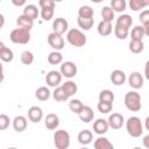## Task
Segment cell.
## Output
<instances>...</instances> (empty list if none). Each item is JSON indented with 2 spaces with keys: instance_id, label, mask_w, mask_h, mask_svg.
<instances>
[{
  "instance_id": "1",
  "label": "cell",
  "mask_w": 149,
  "mask_h": 149,
  "mask_svg": "<svg viewBox=\"0 0 149 149\" xmlns=\"http://www.w3.org/2000/svg\"><path fill=\"white\" fill-rule=\"evenodd\" d=\"M141 95L136 91H129L125 95V106L130 112H139L142 108Z\"/></svg>"
},
{
  "instance_id": "2",
  "label": "cell",
  "mask_w": 149,
  "mask_h": 149,
  "mask_svg": "<svg viewBox=\"0 0 149 149\" xmlns=\"http://www.w3.org/2000/svg\"><path fill=\"white\" fill-rule=\"evenodd\" d=\"M126 129L132 137H140L143 133V126L140 118L137 116L128 118V120L126 121Z\"/></svg>"
},
{
  "instance_id": "3",
  "label": "cell",
  "mask_w": 149,
  "mask_h": 149,
  "mask_svg": "<svg viewBox=\"0 0 149 149\" xmlns=\"http://www.w3.org/2000/svg\"><path fill=\"white\" fill-rule=\"evenodd\" d=\"M66 40L71 45L77 47V48L84 47L86 44L85 34L83 31H80L79 29H77V28H72L66 33Z\"/></svg>"
},
{
  "instance_id": "4",
  "label": "cell",
  "mask_w": 149,
  "mask_h": 149,
  "mask_svg": "<svg viewBox=\"0 0 149 149\" xmlns=\"http://www.w3.org/2000/svg\"><path fill=\"white\" fill-rule=\"evenodd\" d=\"M54 144L56 149H68L70 146V134L64 129H58L54 134Z\"/></svg>"
},
{
  "instance_id": "5",
  "label": "cell",
  "mask_w": 149,
  "mask_h": 149,
  "mask_svg": "<svg viewBox=\"0 0 149 149\" xmlns=\"http://www.w3.org/2000/svg\"><path fill=\"white\" fill-rule=\"evenodd\" d=\"M9 40L15 44H27L30 41V31L15 28L9 34Z\"/></svg>"
},
{
  "instance_id": "6",
  "label": "cell",
  "mask_w": 149,
  "mask_h": 149,
  "mask_svg": "<svg viewBox=\"0 0 149 149\" xmlns=\"http://www.w3.org/2000/svg\"><path fill=\"white\" fill-rule=\"evenodd\" d=\"M47 40H48L49 45H50L55 51L62 50V49L64 48V45H65V41H64L63 36H62V35H58V34H56V33H54V31L48 35Z\"/></svg>"
},
{
  "instance_id": "7",
  "label": "cell",
  "mask_w": 149,
  "mask_h": 149,
  "mask_svg": "<svg viewBox=\"0 0 149 149\" xmlns=\"http://www.w3.org/2000/svg\"><path fill=\"white\" fill-rule=\"evenodd\" d=\"M59 72L62 73L63 77L73 78V77L77 74V65H76L73 62H70V61L64 62V63H62V65H61Z\"/></svg>"
},
{
  "instance_id": "8",
  "label": "cell",
  "mask_w": 149,
  "mask_h": 149,
  "mask_svg": "<svg viewBox=\"0 0 149 149\" xmlns=\"http://www.w3.org/2000/svg\"><path fill=\"white\" fill-rule=\"evenodd\" d=\"M62 78H63V76H62V73H61L59 71L51 70V71H49V72L47 73V76H45V83H47L49 86L56 88V87H58V85L62 83Z\"/></svg>"
},
{
  "instance_id": "9",
  "label": "cell",
  "mask_w": 149,
  "mask_h": 149,
  "mask_svg": "<svg viewBox=\"0 0 149 149\" xmlns=\"http://www.w3.org/2000/svg\"><path fill=\"white\" fill-rule=\"evenodd\" d=\"M68 28H69V23L64 17H57L52 22V31L58 35H63L68 33L69 31Z\"/></svg>"
},
{
  "instance_id": "10",
  "label": "cell",
  "mask_w": 149,
  "mask_h": 149,
  "mask_svg": "<svg viewBox=\"0 0 149 149\" xmlns=\"http://www.w3.org/2000/svg\"><path fill=\"white\" fill-rule=\"evenodd\" d=\"M107 122L112 129H120L125 123V119H123V115L120 113H112L108 116Z\"/></svg>"
},
{
  "instance_id": "11",
  "label": "cell",
  "mask_w": 149,
  "mask_h": 149,
  "mask_svg": "<svg viewBox=\"0 0 149 149\" xmlns=\"http://www.w3.org/2000/svg\"><path fill=\"white\" fill-rule=\"evenodd\" d=\"M143 81H144L143 76L140 72H137V71L132 72L129 74V77H128V84H129V86L133 87V88H135V90L141 88L143 86Z\"/></svg>"
},
{
  "instance_id": "12",
  "label": "cell",
  "mask_w": 149,
  "mask_h": 149,
  "mask_svg": "<svg viewBox=\"0 0 149 149\" xmlns=\"http://www.w3.org/2000/svg\"><path fill=\"white\" fill-rule=\"evenodd\" d=\"M43 118V112L42 108L38 106H31L28 109V119L34 122V123H38Z\"/></svg>"
},
{
  "instance_id": "13",
  "label": "cell",
  "mask_w": 149,
  "mask_h": 149,
  "mask_svg": "<svg viewBox=\"0 0 149 149\" xmlns=\"http://www.w3.org/2000/svg\"><path fill=\"white\" fill-rule=\"evenodd\" d=\"M109 126H108V122L107 120L105 119H97L94 122H93V132L98 135H104L107 133Z\"/></svg>"
},
{
  "instance_id": "14",
  "label": "cell",
  "mask_w": 149,
  "mask_h": 149,
  "mask_svg": "<svg viewBox=\"0 0 149 149\" xmlns=\"http://www.w3.org/2000/svg\"><path fill=\"white\" fill-rule=\"evenodd\" d=\"M126 80H127L126 73L122 70H114V71H112V73H111V81L115 86L123 85L126 83Z\"/></svg>"
},
{
  "instance_id": "15",
  "label": "cell",
  "mask_w": 149,
  "mask_h": 149,
  "mask_svg": "<svg viewBox=\"0 0 149 149\" xmlns=\"http://www.w3.org/2000/svg\"><path fill=\"white\" fill-rule=\"evenodd\" d=\"M16 24H17V28H21V29H24V30H28L30 31L33 26H34V21L31 19H29L28 16L26 15H20L17 16L16 19Z\"/></svg>"
},
{
  "instance_id": "16",
  "label": "cell",
  "mask_w": 149,
  "mask_h": 149,
  "mask_svg": "<svg viewBox=\"0 0 149 149\" xmlns=\"http://www.w3.org/2000/svg\"><path fill=\"white\" fill-rule=\"evenodd\" d=\"M44 125H45V127H47L48 129H50V130L56 129V128L59 126V118H58V115L55 114V113H49V114H47V116H45V119H44Z\"/></svg>"
},
{
  "instance_id": "17",
  "label": "cell",
  "mask_w": 149,
  "mask_h": 149,
  "mask_svg": "<svg viewBox=\"0 0 149 149\" xmlns=\"http://www.w3.org/2000/svg\"><path fill=\"white\" fill-rule=\"evenodd\" d=\"M27 125H28L27 119H26L23 115H17V116H15L14 120H13V128H14V130L17 132V133H21V132L26 130Z\"/></svg>"
},
{
  "instance_id": "18",
  "label": "cell",
  "mask_w": 149,
  "mask_h": 149,
  "mask_svg": "<svg viewBox=\"0 0 149 149\" xmlns=\"http://www.w3.org/2000/svg\"><path fill=\"white\" fill-rule=\"evenodd\" d=\"M132 24H133V17L128 14L120 15L116 19V23H115L116 27H121V28H125V29H128V30L132 27Z\"/></svg>"
},
{
  "instance_id": "19",
  "label": "cell",
  "mask_w": 149,
  "mask_h": 149,
  "mask_svg": "<svg viewBox=\"0 0 149 149\" xmlns=\"http://www.w3.org/2000/svg\"><path fill=\"white\" fill-rule=\"evenodd\" d=\"M77 139H78V142H79L80 144L87 146V144H90V143L92 142V140H93V134H92V132L88 130V129H83V130L79 132Z\"/></svg>"
},
{
  "instance_id": "20",
  "label": "cell",
  "mask_w": 149,
  "mask_h": 149,
  "mask_svg": "<svg viewBox=\"0 0 149 149\" xmlns=\"http://www.w3.org/2000/svg\"><path fill=\"white\" fill-rule=\"evenodd\" d=\"M78 116H79V119H80L83 122L88 123V122H91V121L93 120V118H94V112H93V109H92L90 106H84L83 109L80 111V113L78 114Z\"/></svg>"
},
{
  "instance_id": "21",
  "label": "cell",
  "mask_w": 149,
  "mask_h": 149,
  "mask_svg": "<svg viewBox=\"0 0 149 149\" xmlns=\"http://www.w3.org/2000/svg\"><path fill=\"white\" fill-rule=\"evenodd\" d=\"M0 58L2 62H12L14 58V54L13 51L7 48L3 42H0Z\"/></svg>"
},
{
  "instance_id": "22",
  "label": "cell",
  "mask_w": 149,
  "mask_h": 149,
  "mask_svg": "<svg viewBox=\"0 0 149 149\" xmlns=\"http://www.w3.org/2000/svg\"><path fill=\"white\" fill-rule=\"evenodd\" d=\"M112 29H113L112 22H107V21H104V20H101V21L99 22L98 28H97L98 34H99L100 36H108V35L112 33Z\"/></svg>"
},
{
  "instance_id": "23",
  "label": "cell",
  "mask_w": 149,
  "mask_h": 149,
  "mask_svg": "<svg viewBox=\"0 0 149 149\" xmlns=\"http://www.w3.org/2000/svg\"><path fill=\"white\" fill-rule=\"evenodd\" d=\"M93 146H94V149H114L113 143L108 139H106L104 136L98 137L94 141V144Z\"/></svg>"
},
{
  "instance_id": "24",
  "label": "cell",
  "mask_w": 149,
  "mask_h": 149,
  "mask_svg": "<svg viewBox=\"0 0 149 149\" xmlns=\"http://www.w3.org/2000/svg\"><path fill=\"white\" fill-rule=\"evenodd\" d=\"M144 36H146V33H144L143 26H135L130 31L132 41H142Z\"/></svg>"
},
{
  "instance_id": "25",
  "label": "cell",
  "mask_w": 149,
  "mask_h": 149,
  "mask_svg": "<svg viewBox=\"0 0 149 149\" xmlns=\"http://www.w3.org/2000/svg\"><path fill=\"white\" fill-rule=\"evenodd\" d=\"M62 88L64 90V92L66 93L68 97H72V95L76 94L77 91H78L77 84H76L74 81H72V80H68V81H65L64 84H62Z\"/></svg>"
},
{
  "instance_id": "26",
  "label": "cell",
  "mask_w": 149,
  "mask_h": 149,
  "mask_svg": "<svg viewBox=\"0 0 149 149\" xmlns=\"http://www.w3.org/2000/svg\"><path fill=\"white\" fill-rule=\"evenodd\" d=\"M38 14H40V13H38V9H37V7H36L35 5H26L24 8H23V15L28 16V17L31 19L33 21L37 19Z\"/></svg>"
},
{
  "instance_id": "27",
  "label": "cell",
  "mask_w": 149,
  "mask_h": 149,
  "mask_svg": "<svg viewBox=\"0 0 149 149\" xmlns=\"http://www.w3.org/2000/svg\"><path fill=\"white\" fill-rule=\"evenodd\" d=\"M94 15V10L91 6L84 5L81 7H79L78 9V17H83V19H93Z\"/></svg>"
},
{
  "instance_id": "28",
  "label": "cell",
  "mask_w": 149,
  "mask_h": 149,
  "mask_svg": "<svg viewBox=\"0 0 149 149\" xmlns=\"http://www.w3.org/2000/svg\"><path fill=\"white\" fill-rule=\"evenodd\" d=\"M35 97L40 101H47L50 98V91L47 86H41L35 91Z\"/></svg>"
},
{
  "instance_id": "29",
  "label": "cell",
  "mask_w": 149,
  "mask_h": 149,
  "mask_svg": "<svg viewBox=\"0 0 149 149\" xmlns=\"http://www.w3.org/2000/svg\"><path fill=\"white\" fill-rule=\"evenodd\" d=\"M63 62V55L59 51H51L48 55V63L51 65H58Z\"/></svg>"
},
{
  "instance_id": "30",
  "label": "cell",
  "mask_w": 149,
  "mask_h": 149,
  "mask_svg": "<svg viewBox=\"0 0 149 149\" xmlns=\"http://www.w3.org/2000/svg\"><path fill=\"white\" fill-rule=\"evenodd\" d=\"M149 5V0H130L129 1V7L132 10L137 12Z\"/></svg>"
},
{
  "instance_id": "31",
  "label": "cell",
  "mask_w": 149,
  "mask_h": 149,
  "mask_svg": "<svg viewBox=\"0 0 149 149\" xmlns=\"http://www.w3.org/2000/svg\"><path fill=\"white\" fill-rule=\"evenodd\" d=\"M99 101L101 102H112L114 101V93L111 90H102L99 93Z\"/></svg>"
},
{
  "instance_id": "32",
  "label": "cell",
  "mask_w": 149,
  "mask_h": 149,
  "mask_svg": "<svg viewBox=\"0 0 149 149\" xmlns=\"http://www.w3.org/2000/svg\"><path fill=\"white\" fill-rule=\"evenodd\" d=\"M101 17L104 21L112 22L114 19V10L111 8V6H104L101 9Z\"/></svg>"
},
{
  "instance_id": "33",
  "label": "cell",
  "mask_w": 149,
  "mask_h": 149,
  "mask_svg": "<svg viewBox=\"0 0 149 149\" xmlns=\"http://www.w3.org/2000/svg\"><path fill=\"white\" fill-rule=\"evenodd\" d=\"M52 97H54V99L56 101H59V102L66 101L69 99V97L66 95V93L64 92V90L62 88V86H58V87L55 88V91L52 92Z\"/></svg>"
},
{
  "instance_id": "34",
  "label": "cell",
  "mask_w": 149,
  "mask_h": 149,
  "mask_svg": "<svg viewBox=\"0 0 149 149\" xmlns=\"http://www.w3.org/2000/svg\"><path fill=\"white\" fill-rule=\"evenodd\" d=\"M77 23L79 26V28L84 29V30H90L93 27L94 23V19H83V17H78L77 19Z\"/></svg>"
},
{
  "instance_id": "35",
  "label": "cell",
  "mask_w": 149,
  "mask_h": 149,
  "mask_svg": "<svg viewBox=\"0 0 149 149\" xmlns=\"http://www.w3.org/2000/svg\"><path fill=\"white\" fill-rule=\"evenodd\" d=\"M83 107H84V105H83V102H81L79 99H72V100H70V102H69V108H70V111L73 112V113H76V114H79L80 111L83 109Z\"/></svg>"
},
{
  "instance_id": "36",
  "label": "cell",
  "mask_w": 149,
  "mask_h": 149,
  "mask_svg": "<svg viewBox=\"0 0 149 149\" xmlns=\"http://www.w3.org/2000/svg\"><path fill=\"white\" fill-rule=\"evenodd\" d=\"M126 6H127V3L125 0H112L111 1V8L114 12L121 13V12L126 10Z\"/></svg>"
},
{
  "instance_id": "37",
  "label": "cell",
  "mask_w": 149,
  "mask_h": 149,
  "mask_svg": "<svg viewBox=\"0 0 149 149\" xmlns=\"http://www.w3.org/2000/svg\"><path fill=\"white\" fill-rule=\"evenodd\" d=\"M144 49V44L143 41H130L129 43V50L133 54H140L142 52Z\"/></svg>"
},
{
  "instance_id": "38",
  "label": "cell",
  "mask_w": 149,
  "mask_h": 149,
  "mask_svg": "<svg viewBox=\"0 0 149 149\" xmlns=\"http://www.w3.org/2000/svg\"><path fill=\"white\" fill-rule=\"evenodd\" d=\"M20 59H21V63L24 64V65H30L33 62H34V55L31 51H28V50H24L22 51L21 56H20Z\"/></svg>"
},
{
  "instance_id": "39",
  "label": "cell",
  "mask_w": 149,
  "mask_h": 149,
  "mask_svg": "<svg viewBox=\"0 0 149 149\" xmlns=\"http://www.w3.org/2000/svg\"><path fill=\"white\" fill-rule=\"evenodd\" d=\"M97 108L100 113L107 114L113 109V104L112 102H101V101H99L98 105H97Z\"/></svg>"
},
{
  "instance_id": "40",
  "label": "cell",
  "mask_w": 149,
  "mask_h": 149,
  "mask_svg": "<svg viewBox=\"0 0 149 149\" xmlns=\"http://www.w3.org/2000/svg\"><path fill=\"white\" fill-rule=\"evenodd\" d=\"M129 34V30L128 29H125V28H121V27H114V35L119 38V40H125Z\"/></svg>"
},
{
  "instance_id": "41",
  "label": "cell",
  "mask_w": 149,
  "mask_h": 149,
  "mask_svg": "<svg viewBox=\"0 0 149 149\" xmlns=\"http://www.w3.org/2000/svg\"><path fill=\"white\" fill-rule=\"evenodd\" d=\"M54 13H55V8H44V9H41V17L44 21H49V20L52 19Z\"/></svg>"
},
{
  "instance_id": "42",
  "label": "cell",
  "mask_w": 149,
  "mask_h": 149,
  "mask_svg": "<svg viewBox=\"0 0 149 149\" xmlns=\"http://www.w3.org/2000/svg\"><path fill=\"white\" fill-rule=\"evenodd\" d=\"M9 116L6 114H1L0 115V130H6L9 126Z\"/></svg>"
},
{
  "instance_id": "43",
  "label": "cell",
  "mask_w": 149,
  "mask_h": 149,
  "mask_svg": "<svg viewBox=\"0 0 149 149\" xmlns=\"http://www.w3.org/2000/svg\"><path fill=\"white\" fill-rule=\"evenodd\" d=\"M140 22L142 23V26H146L149 23V9H144L140 13Z\"/></svg>"
},
{
  "instance_id": "44",
  "label": "cell",
  "mask_w": 149,
  "mask_h": 149,
  "mask_svg": "<svg viewBox=\"0 0 149 149\" xmlns=\"http://www.w3.org/2000/svg\"><path fill=\"white\" fill-rule=\"evenodd\" d=\"M38 5H40L41 9H44V8H55V1H52V0H40L38 1Z\"/></svg>"
},
{
  "instance_id": "45",
  "label": "cell",
  "mask_w": 149,
  "mask_h": 149,
  "mask_svg": "<svg viewBox=\"0 0 149 149\" xmlns=\"http://www.w3.org/2000/svg\"><path fill=\"white\" fill-rule=\"evenodd\" d=\"M142 143H143V147H144V148L149 149V134H148V135H146V136L143 137Z\"/></svg>"
},
{
  "instance_id": "46",
  "label": "cell",
  "mask_w": 149,
  "mask_h": 149,
  "mask_svg": "<svg viewBox=\"0 0 149 149\" xmlns=\"http://www.w3.org/2000/svg\"><path fill=\"white\" fill-rule=\"evenodd\" d=\"M144 76L149 80V61H147L146 62V65H144Z\"/></svg>"
},
{
  "instance_id": "47",
  "label": "cell",
  "mask_w": 149,
  "mask_h": 149,
  "mask_svg": "<svg viewBox=\"0 0 149 149\" xmlns=\"http://www.w3.org/2000/svg\"><path fill=\"white\" fill-rule=\"evenodd\" d=\"M12 2H13V5H15V6H22V5H24V3H26V1H24V0H21V1L12 0Z\"/></svg>"
},
{
  "instance_id": "48",
  "label": "cell",
  "mask_w": 149,
  "mask_h": 149,
  "mask_svg": "<svg viewBox=\"0 0 149 149\" xmlns=\"http://www.w3.org/2000/svg\"><path fill=\"white\" fill-rule=\"evenodd\" d=\"M144 127H146L147 130H149V116H147L146 120H144Z\"/></svg>"
},
{
  "instance_id": "49",
  "label": "cell",
  "mask_w": 149,
  "mask_h": 149,
  "mask_svg": "<svg viewBox=\"0 0 149 149\" xmlns=\"http://www.w3.org/2000/svg\"><path fill=\"white\" fill-rule=\"evenodd\" d=\"M144 27V33H146V36H148L149 37V23L148 24H146V26H143Z\"/></svg>"
},
{
  "instance_id": "50",
  "label": "cell",
  "mask_w": 149,
  "mask_h": 149,
  "mask_svg": "<svg viewBox=\"0 0 149 149\" xmlns=\"http://www.w3.org/2000/svg\"><path fill=\"white\" fill-rule=\"evenodd\" d=\"M133 149H142V148H140V147H134Z\"/></svg>"
},
{
  "instance_id": "51",
  "label": "cell",
  "mask_w": 149,
  "mask_h": 149,
  "mask_svg": "<svg viewBox=\"0 0 149 149\" xmlns=\"http://www.w3.org/2000/svg\"><path fill=\"white\" fill-rule=\"evenodd\" d=\"M7 149H17V148H14V147H10V148H7Z\"/></svg>"
},
{
  "instance_id": "52",
  "label": "cell",
  "mask_w": 149,
  "mask_h": 149,
  "mask_svg": "<svg viewBox=\"0 0 149 149\" xmlns=\"http://www.w3.org/2000/svg\"><path fill=\"white\" fill-rule=\"evenodd\" d=\"M80 149H88V148H86V147H83V148H80Z\"/></svg>"
}]
</instances>
